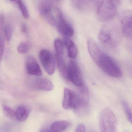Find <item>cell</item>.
<instances>
[{"instance_id":"52a82bcc","label":"cell","mask_w":132,"mask_h":132,"mask_svg":"<svg viewBox=\"0 0 132 132\" xmlns=\"http://www.w3.org/2000/svg\"><path fill=\"white\" fill-rule=\"evenodd\" d=\"M68 79L77 87L84 85L80 69L76 62L71 61L68 66Z\"/></svg>"},{"instance_id":"4316f807","label":"cell","mask_w":132,"mask_h":132,"mask_svg":"<svg viewBox=\"0 0 132 132\" xmlns=\"http://www.w3.org/2000/svg\"><path fill=\"white\" fill-rule=\"evenodd\" d=\"M21 30L22 32L24 34H26L28 32V28L27 25L25 24H23L21 25Z\"/></svg>"},{"instance_id":"5bb4252c","label":"cell","mask_w":132,"mask_h":132,"mask_svg":"<svg viewBox=\"0 0 132 132\" xmlns=\"http://www.w3.org/2000/svg\"><path fill=\"white\" fill-rule=\"evenodd\" d=\"M15 112L16 119L20 122H24L30 115V109L27 106L21 105L18 107Z\"/></svg>"},{"instance_id":"5b68a950","label":"cell","mask_w":132,"mask_h":132,"mask_svg":"<svg viewBox=\"0 0 132 132\" xmlns=\"http://www.w3.org/2000/svg\"><path fill=\"white\" fill-rule=\"evenodd\" d=\"M99 125L100 132H116V118L110 109L105 108L101 111Z\"/></svg>"},{"instance_id":"6da1fadb","label":"cell","mask_w":132,"mask_h":132,"mask_svg":"<svg viewBox=\"0 0 132 132\" xmlns=\"http://www.w3.org/2000/svg\"><path fill=\"white\" fill-rule=\"evenodd\" d=\"M87 46L89 53L92 59L105 73L113 78L121 77L122 71L118 65L109 55L100 49L93 39H88Z\"/></svg>"},{"instance_id":"ac0fdd59","label":"cell","mask_w":132,"mask_h":132,"mask_svg":"<svg viewBox=\"0 0 132 132\" xmlns=\"http://www.w3.org/2000/svg\"><path fill=\"white\" fill-rule=\"evenodd\" d=\"M66 48L68 49V55L69 57L71 59H75L78 52V47L73 42Z\"/></svg>"},{"instance_id":"484cf974","label":"cell","mask_w":132,"mask_h":132,"mask_svg":"<svg viewBox=\"0 0 132 132\" xmlns=\"http://www.w3.org/2000/svg\"><path fill=\"white\" fill-rule=\"evenodd\" d=\"M75 132H86L85 126L83 123H80L76 128Z\"/></svg>"},{"instance_id":"ba28073f","label":"cell","mask_w":132,"mask_h":132,"mask_svg":"<svg viewBox=\"0 0 132 132\" xmlns=\"http://www.w3.org/2000/svg\"><path fill=\"white\" fill-rule=\"evenodd\" d=\"M39 57L46 72L49 75H53L55 71V62L51 52L47 49H42L39 52Z\"/></svg>"},{"instance_id":"cb8c5ba5","label":"cell","mask_w":132,"mask_h":132,"mask_svg":"<svg viewBox=\"0 0 132 132\" xmlns=\"http://www.w3.org/2000/svg\"><path fill=\"white\" fill-rule=\"evenodd\" d=\"M4 33L5 38L7 41L10 40L12 35V29L11 26L9 24H6L4 28Z\"/></svg>"},{"instance_id":"7402d4cb","label":"cell","mask_w":132,"mask_h":132,"mask_svg":"<svg viewBox=\"0 0 132 132\" xmlns=\"http://www.w3.org/2000/svg\"><path fill=\"white\" fill-rule=\"evenodd\" d=\"M122 103L123 110L126 113L127 119L130 123H132V112L130 108L125 101H122Z\"/></svg>"},{"instance_id":"7a4b0ae2","label":"cell","mask_w":132,"mask_h":132,"mask_svg":"<svg viewBox=\"0 0 132 132\" xmlns=\"http://www.w3.org/2000/svg\"><path fill=\"white\" fill-rule=\"evenodd\" d=\"M122 29L113 24H105L100 28L98 38L102 45L108 49H113L118 46L121 39Z\"/></svg>"},{"instance_id":"d6986e66","label":"cell","mask_w":132,"mask_h":132,"mask_svg":"<svg viewBox=\"0 0 132 132\" xmlns=\"http://www.w3.org/2000/svg\"><path fill=\"white\" fill-rule=\"evenodd\" d=\"M16 2L18 6L20 9L23 17L25 19H28L29 18L30 16L29 11L28 10L27 7L26 6V5L24 4L23 2L22 1L18 0L16 1Z\"/></svg>"},{"instance_id":"2e32d148","label":"cell","mask_w":132,"mask_h":132,"mask_svg":"<svg viewBox=\"0 0 132 132\" xmlns=\"http://www.w3.org/2000/svg\"><path fill=\"white\" fill-rule=\"evenodd\" d=\"M69 125V122L66 120H57L52 123L50 129L52 132H62L67 129Z\"/></svg>"},{"instance_id":"44dd1931","label":"cell","mask_w":132,"mask_h":132,"mask_svg":"<svg viewBox=\"0 0 132 132\" xmlns=\"http://www.w3.org/2000/svg\"><path fill=\"white\" fill-rule=\"evenodd\" d=\"M30 45L27 42H22L18 46L17 51L20 54H24L30 50Z\"/></svg>"},{"instance_id":"ffe728a7","label":"cell","mask_w":132,"mask_h":132,"mask_svg":"<svg viewBox=\"0 0 132 132\" xmlns=\"http://www.w3.org/2000/svg\"><path fill=\"white\" fill-rule=\"evenodd\" d=\"M4 114L6 117L11 119H16V112L12 108L7 105H4L3 107Z\"/></svg>"},{"instance_id":"4fadbf2b","label":"cell","mask_w":132,"mask_h":132,"mask_svg":"<svg viewBox=\"0 0 132 132\" xmlns=\"http://www.w3.org/2000/svg\"><path fill=\"white\" fill-rule=\"evenodd\" d=\"M79 88L78 92L77 93L79 100L80 108H84L87 106L89 101L88 90L84 85Z\"/></svg>"},{"instance_id":"8992f818","label":"cell","mask_w":132,"mask_h":132,"mask_svg":"<svg viewBox=\"0 0 132 132\" xmlns=\"http://www.w3.org/2000/svg\"><path fill=\"white\" fill-rule=\"evenodd\" d=\"M62 105L63 108L65 110H77L80 109L77 93L68 88H65Z\"/></svg>"},{"instance_id":"d4e9b609","label":"cell","mask_w":132,"mask_h":132,"mask_svg":"<svg viewBox=\"0 0 132 132\" xmlns=\"http://www.w3.org/2000/svg\"><path fill=\"white\" fill-rule=\"evenodd\" d=\"M5 49V41L4 38L2 35H1L0 37V56L1 59H2L4 53Z\"/></svg>"},{"instance_id":"3957f363","label":"cell","mask_w":132,"mask_h":132,"mask_svg":"<svg viewBox=\"0 0 132 132\" xmlns=\"http://www.w3.org/2000/svg\"><path fill=\"white\" fill-rule=\"evenodd\" d=\"M117 12L116 4L112 1H97L96 15L102 22H106L112 19Z\"/></svg>"},{"instance_id":"e0dca14e","label":"cell","mask_w":132,"mask_h":132,"mask_svg":"<svg viewBox=\"0 0 132 132\" xmlns=\"http://www.w3.org/2000/svg\"><path fill=\"white\" fill-rule=\"evenodd\" d=\"M54 45L56 51V54L62 56L65 46L63 41L59 38H57L55 40Z\"/></svg>"},{"instance_id":"9a60e30c","label":"cell","mask_w":132,"mask_h":132,"mask_svg":"<svg viewBox=\"0 0 132 132\" xmlns=\"http://www.w3.org/2000/svg\"><path fill=\"white\" fill-rule=\"evenodd\" d=\"M55 58L57 67L59 72L63 78L68 79V67L66 66L62 56L55 54Z\"/></svg>"},{"instance_id":"7c38bea8","label":"cell","mask_w":132,"mask_h":132,"mask_svg":"<svg viewBox=\"0 0 132 132\" xmlns=\"http://www.w3.org/2000/svg\"><path fill=\"white\" fill-rule=\"evenodd\" d=\"M31 84L32 87L35 89L42 91H52L54 87L52 81L46 78H38L35 79L32 81Z\"/></svg>"},{"instance_id":"30bf717a","label":"cell","mask_w":132,"mask_h":132,"mask_svg":"<svg viewBox=\"0 0 132 132\" xmlns=\"http://www.w3.org/2000/svg\"><path fill=\"white\" fill-rule=\"evenodd\" d=\"M56 26L59 33L65 37H71L74 35V30L73 28L65 19L60 10L58 14Z\"/></svg>"},{"instance_id":"8fae6325","label":"cell","mask_w":132,"mask_h":132,"mask_svg":"<svg viewBox=\"0 0 132 132\" xmlns=\"http://www.w3.org/2000/svg\"><path fill=\"white\" fill-rule=\"evenodd\" d=\"M26 67L27 72L31 75L40 76L42 72L40 65L36 59L31 56H28L26 59Z\"/></svg>"},{"instance_id":"9c48e42d","label":"cell","mask_w":132,"mask_h":132,"mask_svg":"<svg viewBox=\"0 0 132 132\" xmlns=\"http://www.w3.org/2000/svg\"><path fill=\"white\" fill-rule=\"evenodd\" d=\"M122 32L125 37L132 43V11H126L120 17Z\"/></svg>"},{"instance_id":"603a6c76","label":"cell","mask_w":132,"mask_h":132,"mask_svg":"<svg viewBox=\"0 0 132 132\" xmlns=\"http://www.w3.org/2000/svg\"><path fill=\"white\" fill-rule=\"evenodd\" d=\"M76 6L80 10H85L90 7L92 1H76Z\"/></svg>"},{"instance_id":"277c9868","label":"cell","mask_w":132,"mask_h":132,"mask_svg":"<svg viewBox=\"0 0 132 132\" xmlns=\"http://www.w3.org/2000/svg\"><path fill=\"white\" fill-rule=\"evenodd\" d=\"M54 2L51 1H40L38 4L39 13L48 22L52 25H56L59 10L55 8Z\"/></svg>"},{"instance_id":"83f0119b","label":"cell","mask_w":132,"mask_h":132,"mask_svg":"<svg viewBox=\"0 0 132 132\" xmlns=\"http://www.w3.org/2000/svg\"><path fill=\"white\" fill-rule=\"evenodd\" d=\"M40 132H52L50 129H47V128H45V129H42V130L40 131Z\"/></svg>"}]
</instances>
